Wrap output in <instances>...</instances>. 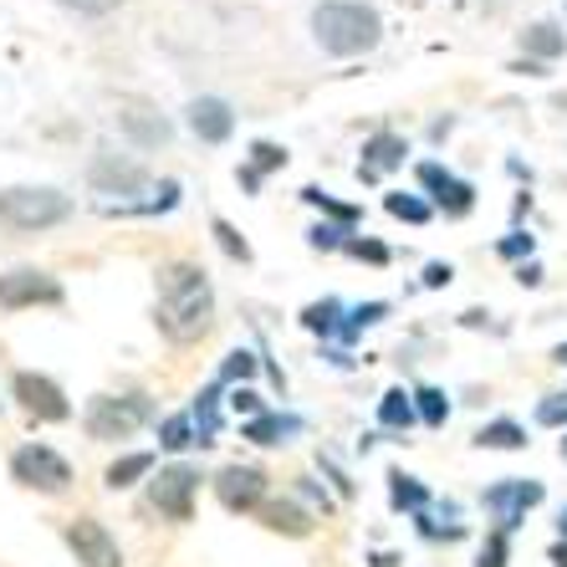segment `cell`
<instances>
[{
    "label": "cell",
    "instance_id": "cell-1",
    "mask_svg": "<svg viewBox=\"0 0 567 567\" xmlns=\"http://www.w3.org/2000/svg\"><path fill=\"white\" fill-rule=\"evenodd\" d=\"M154 322L174 348L199 343L215 328V287L199 261H164L154 291Z\"/></svg>",
    "mask_w": 567,
    "mask_h": 567
},
{
    "label": "cell",
    "instance_id": "cell-2",
    "mask_svg": "<svg viewBox=\"0 0 567 567\" xmlns=\"http://www.w3.org/2000/svg\"><path fill=\"white\" fill-rule=\"evenodd\" d=\"M312 37L328 56H363L383 41V21L369 0H322L312 11Z\"/></svg>",
    "mask_w": 567,
    "mask_h": 567
},
{
    "label": "cell",
    "instance_id": "cell-3",
    "mask_svg": "<svg viewBox=\"0 0 567 567\" xmlns=\"http://www.w3.org/2000/svg\"><path fill=\"white\" fill-rule=\"evenodd\" d=\"M72 220V195L52 185H11L0 189V225L16 236H47Z\"/></svg>",
    "mask_w": 567,
    "mask_h": 567
},
{
    "label": "cell",
    "instance_id": "cell-4",
    "mask_svg": "<svg viewBox=\"0 0 567 567\" xmlns=\"http://www.w3.org/2000/svg\"><path fill=\"white\" fill-rule=\"evenodd\" d=\"M154 420V404L148 394H93L87 399V410H82V430L103 445H118L128 440L133 430H144Z\"/></svg>",
    "mask_w": 567,
    "mask_h": 567
},
{
    "label": "cell",
    "instance_id": "cell-5",
    "mask_svg": "<svg viewBox=\"0 0 567 567\" xmlns=\"http://www.w3.org/2000/svg\"><path fill=\"white\" fill-rule=\"evenodd\" d=\"M11 481L27 491H41V496H62L72 486V461H66L62 450L31 440V445H21L11 455Z\"/></svg>",
    "mask_w": 567,
    "mask_h": 567
},
{
    "label": "cell",
    "instance_id": "cell-6",
    "mask_svg": "<svg viewBox=\"0 0 567 567\" xmlns=\"http://www.w3.org/2000/svg\"><path fill=\"white\" fill-rule=\"evenodd\" d=\"M199 481H205V475L185 461L158 465V471L148 475V502H154V512L164 516V522H195Z\"/></svg>",
    "mask_w": 567,
    "mask_h": 567
},
{
    "label": "cell",
    "instance_id": "cell-7",
    "mask_svg": "<svg viewBox=\"0 0 567 567\" xmlns=\"http://www.w3.org/2000/svg\"><path fill=\"white\" fill-rule=\"evenodd\" d=\"M547 502V486L542 481H532V475H506V481H496V486L481 491V506L491 512V522H496V532H506L512 537L522 522H527L532 506Z\"/></svg>",
    "mask_w": 567,
    "mask_h": 567
},
{
    "label": "cell",
    "instance_id": "cell-8",
    "mask_svg": "<svg viewBox=\"0 0 567 567\" xmlns=\"http://www.w3.org/2000/svg\"><path fill=\"white\" fill-rule=\"evenodd\" d=\"M66 291L41 266H11L0 271V312H31V307H62Z\"/></svg>",
    "mask_w": 567,
    "mask_h": 567
},
{
    "label": "cell",
    "instance_id": "cell-9",
    "mask_svg": "<svg viewBox=\"0 0 567 567\" xmlns=\"http://www.w3.org/2000/svg\"><path fill=\"white\" fill-rule=\"evenodd\" d=\"M87 185H93V195H118V205H128L133 195H144L148 185H154V174L138 164V158L128 154H113V148H97L93 164H87Z\"/></svg>",
    "mask_w": 567,
    "mask_h": 567
},
{
    "label": "cell",
    "instance_id": "cell-10",
    "mask_svg": "<svg viewBox=\"0 0 567 567\" xmlns=\"http://www.w3.org/2000/svg\"><path fill=\"white\" fill-rule=\"evenodd\" d=\"M11 399H16V404H21V410H27L37 424H66V420H72V399H66V389L52 379V373L21 369V373L11 379Z\"/></svg>",
    "mask_w": 567,
    "mask_h": 567
},
{
    "label": "cell",
    "instance_id": "cell-11",
    "mask_svg": "<svg viewBox=\"0 0 567 567\" xmlns=\"http://www.w3.org/2000/svg\"><path fill=\"white\" fill-rule=\"evenodd\" d=\"M414 179H420V189L430 195V205H435L445 220H465V215L475 210V185L461 179L455 169H445V164H435V158H424L420 169H414Z\"/></svg>",
    "mask_w": 567,
    "mask_h": 567
},
{
    "label": "cell",
    "instance_id": "cell-12",
    "mask_svg": "<svg viewBox=\"0 0 567 567\" xmlns=\"http://www.w3.org/2000/svg\"><path fill=\"white\" fill-rule=\"evenodd\" d=\"M66 547H72V557H78V567H123V547L118 537L107 532V522H97V516H72L62 527Z\"/></svg>",
    "mask_w": 567,
    "mask_h": 567
},
{
    "label": "cell",
    "instance_id": "cell-13",
    "mask_svg": "<svg viewBox=\"0 0 567 567\" xmlns=\"http://www.w3.org/2000/svg\"><path fill=\"white\" fill-rule=\"evenodd\" d=\"M210 486L215 502L236 516H256V506L266 502V471H256V465H225Z\"/></svg>",
    "mask_w": 567,
    "mask_h": 567
},
{
    "label": "cell",
    "instance_id": "cell-14",
    "mask_svg": "<svg viewBox=\"0 0 567 567\" xmlns=\"http://www.w3.org/2000/svg\"><path fill=\"white\" fill-rule=\"evenodd\" d=\"M118 133L128 138L133 148H164L174 138V123L158 113V107H144V103H123L118 107Z\"/></svg>",
    "mask_w": 567,
    "mask_h": 567
},
{
    "label": "cell",
    "instance_id": "cell-15",
    "mask_svg": "<svg viewBox=\"0 0 567 567\" xmlns=\"http://www.w3.org/2000/svg\"><path fill=\"white\" fill-rule=\"evenodd\" d=\"M185 113H189V133H195L199 144H230V133H236V107L225 103V97H195Z\"/></svg>",
    "mask_w": 567,
    "mask_h": 567
},
{
    "label": "cell",
    "instance_id": "cell-16",
    "mask_svg": "<svg viewBox=\"0 0 567 567\" xmlns=\"http://www.w3.org/2000/svg\"><path fill=\"white\" fill-rule=\"evenodd\" d=\"M256 522H261L266 532H277V537H312V512L297 506L291 496H266V502L256 506Z\"/></svg>",
    "mask_w": 567,
    "mask_h": 567
},
{
    "label": "cell",
    "instance_id": "cell-17",
    "mask_svg": "<svg viewBox=\"0 0 567 567\" xmlns=\"http://www.w3.org/2000/svg\"><path fill=\"white\" fill-rule=\"evenodd\" d=\"M404 158H410L404 133H373L363 144V158H358V179H379L389 169H404Z\"/></svg>",
    "mask_w": 567,
    "mask_h": 567
},
{
    "label": "cell",
    "instance_id": "cell-18",
    "mask_svg": "<svg viewBox=\"0 0 567 567\" xmlns=\"http://www.w3.org/2000/svg\"><path fill=\"white\" fill-rule=\"evenodd\" d=\"M291 435H302V420H297V414L266 410V414H256V420H240V440H251V445H287Z\"/></svg>",
    "mask_w": 567,
    "mask_h": 567
},
{
    "label": "cell",
    "instance_id": "cell-19",
    "mask_svg": "<svg viewBox=\"0 0 567 567\" xmlns=\"http://www.w3.org/2000/svg\"><path fill=\"white\" fill-rule=\"evenodd\" d=\"M154 471H158V455H154V450H128V455H118V461L103 471V486L107 491H133L138 481H148Z\"/></svg>",
    "mask_w": 567,
    "mask_h": 567
},
{
    "label": "cell",
    "instance_id": "cell-20",
    "mask_svg": "<svg viewBox=\"0 0 567 567\" xmlns=\"http://www.w3.org/2000/svg\"><path fill=\"white\" fill-rule=\"evenodd\" d=\"M567 52V31L557 27V21H532L527 31H522V56L527 62H557V56Z\"/></svg>",
    "mask_w": 567,
    "mask_h": 567
},
{
    "label": "cell",
    "instance_id": "cell-21",
    "mask_svg": "<svg viewBox=\"0 0 567 567\" xmlns=\"http://www.w3.org/2000/svg\"><path fill=\"white\" fill-rule=\"evenodd\" d=\"M414 424H420V414H414V394L410 389H389V394L379 399V430H389V435H410Z\"/></svg>",
    "mask_w": 567,
    "mask_h": 567
},
{
    "label": "cell",
    "instance_id": "cell-22",
    "mask_svg": "<svg viewBox=\"0 0 567 567\" xmlns=\"http://www.w3.org/2000/svg\"><path fill=\"white\" fill-rule=\"evenodd\" d=\"M389 506H394V512H410V516L430 512V486L410 471H389Z\"/></svg>",
    "mask_w": 567,
    "mask_h": 567
},
{
    "label": "cell",
    "instance_id": "cell-23",
    "mask_svg": "<svg viewBox=\"0 0 567 567\" xmlns=\"http://www.w3.org/2000/svg\"><path fill=\"white\" fill-rule=\"evenodd\" d=\"M220 394H225L220 379H215L205 394H195V410H189V420H195V445H215V435H220Z\"/></svg>",
    "mask_w": 567,
    "mask_h": 567
},
{
    "label": "cell",
    "instance_id": "cell-24",
    "mask_svg": "<svg viewBox=\"0 0 567 567\" xmlns=\"http://www.w3.org/2000/svg\"><path fill=\"white\" fill-rule=\"evenodd\" d=\"M271 169H287V148L266 144V138H261V144H251V158L240 164V189H251V195H256V189H261V179Z\"/></svg>",
    "mask_w": 567,
    "mask_h": 567
},
{
    "label": "cell",
    "instance_id": "cell-25",
    "mask_svg": "<svg viewBox=\"0 0 567 567\" xmlns=\"http://www.w3.org/2000/svg\"><path fill=\"white\" fill-rule=\"evenodd\" d=\"M348 322V307L338 302V297H322V302H307L302 307V328L317 332V338H338Z\"/></svg>",
    "mask_w": 567,
    "mask_h": 567
},
{
    "label": "cell",
    "instance_id": "cell-26",
    "mask_svg": "<svg viewBox=\"0 0 567 567\" xmlns=\"http://www.w3.org/2000/svg\"><path fill=\"white\" fill-rule=\"evenodd\" d=\"M475 445L481 450H527V424H516V420H491L475 430Z\"/></svg>",
    "mask_w": 567,
    "mask_h": 567
},
{
    "label": "cell",
    "instance_id": "cell-27",
    "mask_svg": "<svg viewBox=\"0 0 567 567\" xmlns=\"http://www.w3.org/2000/svg\"><path fill=\"white\" fill-rule=\"evenodd\" d=\"M302 199L312 205V210H322V220L343 225V230H358V220H363V205H343V199H332L328 189H317V185H307Z\"/></svg>",
    "mask_w": 567,
    "mask_h": 567
},
{
    "label": "cell",
    "instance_id": "cell-28",
    "mask_svg": "<svg viewBox=\"0 0 567 567\" xmlns=\"http://www.w3.org/2000/svg\"><path fill=\"white\" fill-rule=\"evenodd\" d=\"M383 210L394 215V220H404V225H430L435 205H430L424 195H410V189H389V195H383Z\"/></svg>",
    "mask_w": 567,
    "mask_h": 567
},
{
    "label": "cell",
    "instance_id": "cell-29",
    "mask_svg": "<svg viewBox=\"0 0 567 567\" xmlns=\"http://www.w3.org/2000/svg\"><path fill=\"white\" fill-rule=\"evenodd\" d=\"M414 414H420V424H430V430H445V420H450V394H445V389H435V383L414 389Z\"/></svg>",
    "mask_w": 567,
    "mask_h": 567
},
{
    "label": "cell",
    "instance_id": "cell-30",
    "mask_svg": "<svg viewBox=\"0 0 567 567\" xmlns=\"http://www.w3.org/2000/svg\"><path fill=\"white\" fill-rule=\"evenodd\" d=\"M383 317H389V302H358V307H348V322H343V332H338V343H358V338H363V328H379Z\"/></svg>",
    "mask_w": 567,
    "mask_h": 567
},
{
    "label": "cell",
    "instance_id": "cell-31",
    "mask_svg": "<svg viewBox=\"0 0 567 567\" xmlns=\"http://www.w3.org/2000/svg\"><path fill=\"white\" fill-rule=\"evenodd\" d=\"M256 373H261V358H256L251 348L225 353V363H220V383H225V389H240V383H251Z\"/></svg>",
    "mask_w": 567,
    "mask_h": 567
},
{
    "label": "cell",
    "instance_id": "cell-32",
    "mask_svg": "<svg viewBox=\"0 0 567 567\" xmlns=\"http://www.w3.org/2000/svg\"><path fill=\"white\" fill-rule=\"evenodd\" d=\"M210 236H215V246H220V251L230 256V261H240V266L251 261V240L240 236V230H236L230 220H225V215H215V220H210Z\"/></svg>",
    "mask_w": 567,
    "mask_h": 567
},
{
    "label": "cell",
    "instance_id": "cell-33",
    "mask_svg": "<svg viewBox=\"0 0 567 567\" xmlns=\"http://www.w3.org/2000/svg\"><path fill=\"white\" fill-rule=\"evenodd\" d=\"M158 445L169 450V455H185L195 445V420L189 414H169V420L158 424Z\"/></svg>",
    "mask_w": 567,
    "mask_h": 567
},
{
    "label": "cell",
    "instance_id": "cell-34",
    "mask_svg": "<svg viewBox=\"0 0 567 567\" xmlns=\"http://www.w3.org/2000/svg\"><path fill=\"white\" fill-rule=\"evenodd\" d=\"M496 256H502V261H516V266L532 261V256H537V236L516 225V230H506V236L496 240Z\"/></svg>",
    "mask_w": 567,
    "mask_h": 567
},
{
    "label": "cell",
    "instance_id": "cell-35",
    "mask_svg": "<svg viewBox=\"0 0 567 567\" xmlns=\"http://www.w3.org/2000/svg\"><path fill=\"white\" fill-rule=\"evenodd\" d=\"M475 567H512V537L491 527L486 542H481V553H475Z\"/></svg>",
    "mask_w": 567,
    "mask_h": 567
},
{
    "label": "cell",
    "instance_id": "cell-36",
    "mask_svg": "<svg viewBox=\"0 0 567 567\" xmlns=\"http://www.w3.org/2000/svg\"><path fill=\"white\" fill-rule=\"evenodd\" d=\"M348 236H353V230H343V225L317 220L312 230H307V246H312V251H343V246H348Z\"/></svg>",
    "mask_w": 567,
    "mask_h": 567
},
{
    "label": "cell",
    "instance_id": "cell-37",
    "mask_svg": "<svg viewBox=\"0 0 567 567\" xmlns=\"http://www.w3.org/2000/svg\"><path fill=\"white\" fill-rule=\"evenodd\" d=\"M348 256H353V261H369V266H389V246H383V240H369V236H348V246H343Z\"/></svg>",
    "mask_w": 567,
    "mask_h": 567
},
{
    "label": "cell",
    "instance_id": "cell-38",
    "mask_svg": "<svg viewBox=\"0 0 567 567\" xmlns=\"http://www.w3.org/2000/svg\"><path fill=\"white\" fill-rule=\"evenodd\" d=\"M537 424L542 430H567V394H547L537 404Z\"/></svg>",
    "mask_w": 567,
    "mask_h": 567
},
{
    "label": "cell",
    "instance_id": "cell-39",
    "mask_svg": "<svg viewBox=\"0 0 567 567\" xmlns=\"http://www.w3.org/2000/svg\"><path fill=\"white\" fill-rule=\"evenodd\" d=\"M225 394H230V410H236V414H246V420H256V414H266L261 394H256L251 383H240V389H225Z\"/></svg>",
    "mask_w": 567,
    "mask_h": 567
},
{
    "label": "cell",
    "instance_id": "cell-40",
    "mask_svg": "<svg viewBox=\"0 0 567 567\" xmlns=\"http://www.w3.org/2000/svg\"><path fill=\"white\" fill-rule=\"evenodd\" d=\"M62 11H78V16H113L123 0H56Z\"/></svg>",
    "mask_w": 567,
    "mask_h": 567
},
{
    "label": "cell",
    "instance_id": "cell-41",
    "mask_svg": "<svg viewBox=\"0 0 567 567\" xmlns=\"http://www.w3.org/2000/svg\"><path fill=\"white\" fill-rule=\"evenodd\" d=\"M455 281V266L450 261H430L424 266V287H450Z\"/></svg>",
    "mask_w": 567,
    "mask_h": 567
},
{
    "label": "cell",
    "instance_id": "cell-42",
    "mask_svg": "<svg viewBox=\"0 0 567 567\" xmlns=\"http://www.w3.org/2000/svg\"><path fill=\"white\" fill-rule=\"evenodd\" d=\"M297 491H302V496H307V502H312V506H322V512H332V496H328V491H322V486H317V481H307V475H302V486H297Z\"/></svg>",
    "mask_w": 567,
    "mask_h": 567
},
{
    "label": "cell",
    "instance_id": "cell-43",
    "mask_svg": "<svg viewBox=\"0 0 567 567\" xmlns=\"http://www.w3.org/2000/svg\"><path fill=\"white\" fill-rule=\"evenodd\" d=\"M516 281H522V287H542V281H547L542 277V261H522L516 266Z\"/></svg>",
    "mask_w": 567,
    "mask_h": 567
},
{
    "label": "cell",
    "instance_id": "cell-44",
    "mask_svg": "<svg viewBox=\"0 0 567 567\" xmlns=\"http://www.w3.org/2000/svg\"><path fill=\"white\" fill-rule=\"evenodd\" d=\"M322 471L332 475V486H338V496H353V481H348V475L338 471V465H332V455H322Z\"/></svg>",
    "mask_w": 567,
    "mask_h": 567
},
{
    "label": "cell",
    "instance_id": "cell-45",
    "mask_svg": "<svg viewBox=\"0 0 567 567\" xmlns=\"http://www.w3.org/2000/svg\"><path fill=\"white\" fill-rule=\"evenodd\" d=\"M547 557H553V567H567V542H553V553Z\"/></svg>",
    "mask_w": 567,
    "mask_h": 567
},
{
    "label": "cell",
    "instance_id": "cell-46",
    "mask_svg": "<svg viewBox=\"0 0 567 567\" xmlns=\"http://www.w3.org/2000/svg\"><path fill=\"white\" fill-rule=\"evenodd\" d=\"M373 567H399V557L394 553H379V557H373Z\"/></svg>",
    "mask_w": 567,
    "mask_h": 567
},
{
    "label": "cell",
    "instance_id": "cell-47",
    "mask_svg": "<svg viewBox=\"0 0 567 567\" xmlns=\"http://www.w3.org/2000/svg\"><path fill=\"white\" fill-rule=\"evenodd\" d=\"M557 532H563V542H567V506L557 512Z\"/></svg>",
    "mask_w": 567,
    "mask_h": 567
},
{
    "label": "cell",
    "instance_id": "cell-48",
    "mask_svg": "<svg viewBox=\"0 0 567 567\" xmlns=\"http://www.w3.org/2000/svg\"><path fill=\"white\" fill-rule=\"evenodd\" d=\"M553 358H557V363H563V369H567V343H557V348H553Z\"/></svg>",
    "mask_w": 567,
    "mask_h": 567
},
{
    "label": "cell",
    "instance_id": "cell-49",
    "mask_svg": "<svg viewBox=\"0 0 567 567\" xmlns=\"http://www.w3.org/2000/svg\"><path fill=\"white\" fill-rule=\"evenodd\" d=\"M563 461H567V435H563Z\"/></svg>",
    "mask_w": 567,
    "mask_h": 567
}]
</instances>
